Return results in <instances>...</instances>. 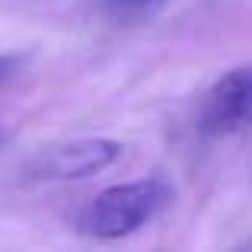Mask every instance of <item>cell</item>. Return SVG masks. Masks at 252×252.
<instances>
[{
	"mask_svg": "<svg viewBox=\"0 0 252 252\" xmlns=\"http://www.w3.org/2000/svg\"><path fill=\"white\" fill-rule=\"evenodd\" d=\"M172 189L163 179H137V182L109 185L80 211V233L93 240H122L141 230L169 204Z\"/></svg>",
	"mask_w": 252,
	"mask_h": 252,
	"instance_id": "cell-1",
	"label": "cell"
},
{
	"mask_svg": "<svg viewBox=\"0 0 252 252\" xmlns=\"http://www.w3.org/2000/svg\"><path fill=\"white\" fill-rule=\"evenodd\" d=\"M122 144L109 137H77V141H61L42 147L29 163L26 172L32 179H51V182H70V179H86L109 169L122 157Z\"/></svg>",
	"mask_w": 252,
	"mask_h": 252,
	"instance_id": "cell-2",
	"label": "cell"
},
{
	"mask_svg": "<svg viewBox=\"0 0 252 252\" xmlns=\"http://www.w3.org/2000/svg\"><path fill=\"white\" fill-rule=\"evenodd\" d=\"M249 112H252V70L249 67L227 70L208 90L201 118H198V131L204 137L236 134L240 128L249 125Z\"/></svg>",
	"mask_w": 252,
	"mask_h": 252,
	"instance_id": "cell-3",
	"label": "cell"
},
{
	"mask_svg": "<svg viewBox=\"0 0 252 252\" xmlns=\"http://www.w3.org/2000/svg\"><path fill=\"white\" fill-rule=\"evenodd\" d=\"M118 19H144L160 10V0H105Z\"/></svg>",
	"mask_w": 252,
	"mask_h": 252,
	"instance_id": "cell-4",
	"label": "cell"
},
{
	"mask_svg": "<svg viewBox=\"0 0 252 252\" xmlns=\"http://www.w3.org/2000/svg\"><path fill=\"white\" fill-rule=\"evenodd\" d=\"M23 67V55H0V86Z\"/></svg>",
	"mask_w": 252,
	"mask_h": 252,
	"instance_id": "cell-5",
	"label": "cell"
},
{
	"mask_svg": "<svg viewBox=\"0 0 252 252\" xmlns=\"http://www.w3.org/2000/svg\"><path fill=\"white\" fill-rule=\"evenodd\" d=\"M13 144V131L10 128H3V125H0V154H3L6 147H10Z\"/></svg>",
	"mask_w": 252,
	"mask_h": 252,
	"instance_id": "cell-6",
	"label": "cell"
}]
</instances>
